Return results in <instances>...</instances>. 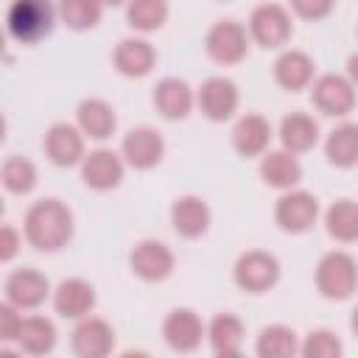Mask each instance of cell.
<instances>
[{"label":"cell","instance_id":"cell-1","mask_svg":"<svg viewBox=\"0 0 358 358\" xmlns=\"http://www.w3.org/2000/svg\"><path fill=\"white\" fill-rule=\"evenodd\" d=\"M25 241L39 252H56L73 238V213L59 199H39L22 218Z\"/></svg>","mask_w":358,"mask_h":358},{"label":"cell","instance_id":"cell-2","mask_svg":"<svg viewBox=\"0 0 358 358\" xmlns=\"http://www.w3.org/2000/svg\"><path fill=\"white\" fill-rule=\"evenodd\" d=\"M56 14L59 6H53V0H11L6 11L8 36L22 45H34L53 31Z\"/></svg>","mask_w":358,"mask_h":358},{"label":"cell","instance_id":"cell-3","mask_svg":"<svg viewBox=\"0 0 358 358\" xmlns=\"http://www.w3.org/2000/svg\"><path fill=\"white\" fill-rule=\"evenodd\" d=\"M316 288L324 299H350L358 291V260L341 249L322 255L316 263Z\"/></svg>","mask_w":358,"mask_h":358},{"label":"cell","instance_id":"cell-4","mask_svg":"<svg viewBox=\"0 0 358 358\" xmlns=\"http://www.w3.org/2000/svg\"><path fill=\"white\" fill-rule=\"evenodd\" d=\"M232 277H235V285L241 291H246V294H263V291H268V288L277 285V280H280V260L271 252L249 249V252H243L235 260Z\"/></svg>","mask_w":358,"mask_h":358},{"label":"cell","instance_id":"cell-5","mask_svg":"<svg viewBox=\"0 0 358 358\" xmlns=\"http://www.w3.org/2000/svg\"><path fill=\"white\" fill-rule=\"evenodd\" d=\"M249 36L252 42H257L260 48L266 50H274V48H282L288 39H291V14L285 6L280 3H260L252 8L249 14Z\"/></svg>","mask_w":358,"mask_h":358},{"label":"cell","instance_id":"cell-6","mask_svg":"<svg viewBox=\"0 0 358 358\" xmlns=\"http://www.w3.org/2000/svg\"><path fill=\"white\" fill-rule=\"evenodd\" d=\"M249 39H252L249 28L241 25L238 20H218L210 25L204 36V48L215 64H238L249 53Z\"/></svg>","mask_w":358,"mask_h":358},{"label":"cell","instance_id":"cell-7","mask_svg":"<svg viewBox=\"0 0 358 358\" xmlns=\"http://www.w3.org/2000/svg\"><path fill=\"white\" fill-rule=\"evenodd\" d=\"M319 218V199L308 190H282V196L274 204V221L282 232L302 235L308 232Z\"/></svg>","mask_w":358,"mask_h":358},{"label":"cell","instance_id":"cell-8","mask_svg":"<svg viewBox=\"0 0 358 358\" xmlns=\"http://www.w3.org/2000/svg\"><path fill=\"white\" fill-rule=\"evenodd\" d=\"M310 101L322 115L330 117H344L355 106V84L347 76L338 73H324L313 78L310 84Z\"/></svg>","mask_w":358,"mask_h":358},{"label":"cell","instance_id":"cell-9","mask_svg":"<svg viewBox=\"0 0 358 358\" xmlns=\"http://www.w3.org/2000/svg\"><path fill=\"white\" fill-rule=\"evenodd\" d=\"M129 266H131V271L140 280H145V282H162V280H168L173 274L176 260H173V252H171L168 243L154 241V238H145V241H140L129 252Z\"/></svg>","mask_w":358,"mask_h":358},{"label":"cell","instance_id":"cell-10","mask_svg":"<svg viewBox=\"0 0 358 358\" xmlns=\"http://www.w3.org/2000/svg\"><path fill=\"white\" fill-rule=\"evenodd\" d=\"M84 131L78 129V123H53L48 131H45V140H42V148H45V157L59 165V168H73L78 165L87 154H84Z\"/></svg>","mask_w":358,"mask_h":358},{"label":"cell","instance_id":"cell-11","mask_svg":"<svg viewBox=\"0 0 358 358\" xmlns=\"http://www.w3.org/2000/svg\"><path fill=\"white\" fill-rule=\"evenodd\" d=\"M238 101H241L238 87L227 76H210L196 92V103H199L201 115L207 120H215V123L229 120L238 109Z\"/></svg>","mask_w":358,"mask_h":358},{"label":"cell","instance_id":"cell-12","mask_svg":"<svg viewBox=\"0 0 358 358\" xmlns=\"http://www.w3.org/2000/svg\"><path fill=\"white\" fill-rule=\"evenodd\" d=\"M204 336H207V327L201 316L190 308H173L162 322V338L176 352H193Z\"/></svg>","mask_w":358,"mask_h":358},{"label":"cell","instance_id":"cell-13","mask_svg":"<svg viewBox=\"0 0 358 358\" xmlns=\"http://www.w3.org/2000/svg\"><path fill=\"white\" fill-rule=\"evenodd\" d=\"M120 154H123L126 165H131L137 171H148V168L159 165V159L165 157V140H162V134L157 129L137 126L123 137Z\"/></svg>","mask_w":358,"mask_h":358},{"label":"cell","instance_id":"cell-14","mask_svg":"<svg viewBox=\"0 0 358 358\" xmlns=\"http://www.w3.org/2000/svg\"><path fill=\"white\" fill-rule=\"evenodd\" d=\"M6 299L20 310H34L50 296V282L36 268H14L6 277Z\"/></svg>","mask_w":358,"mask_h":358},{"label":"cell","instance_id":"cell-15","mask_svg":"<svg viewBox=\"0 0 358 358\" xmlns=\"http://www.w3.org/2000/svg\"><path fill=\"white\" fill-rule=\"evenodd\" d=\"M73 352L81 358H103L115 350V330L101 316H84L73 327Z\"/></svg>","mask_w":358,"mask_h":358},{"label":"cell","instance_id":"cell-16","mask_svg":"<svg viewBox=\"0 0 358 358\" xmlns=\"http://www.w3.org/2000/svg\"><path fill=\"white\" fill-rule=\"evenodd\" d=\"M123 154H115L112 148H95L81 159V179L92 190H112L123 179Z\"/></svg>","mask_w":358,"mask_h":358},{"label":"cell","instance_id":"cell-17","mask_svg":"<svg viewBox=\"0 0 358 358\" xmlns=\"http://www.w3.org/2000/svg\"><path fill=\"white\" fill-rule=\"evenodd\" d=\"M151 103L165 120H185L196 103V95L185 78L168 76V78L157 81V87L151 92Z\"/></svg>","mask_w":358,"mask_h":358},{"label":"cell","instance_id":"cell-18","mask_svg":"<svg viewBox=\"0 0 358 358\" xmlns=\"http://www.w3.org/2000/svg\"><path fill=\"white\" fill-rule=\"evenodd\" d=\"M53 308L59 316L64 319H84L92 313L95 308V288L92 282L81 280V277H70V280H62L53 291Z\"/></svg>","mask_w":358,"mask_h":358},{"label":"cell","instance_id":"cell-19","mask_svg":"<svg viewBox=\"0 0 358 358\" xmlns=\"http://www.w3.org/2000/svg\"><path fill=\"white\" fill-rule=\"evenodd\" d=\"M112 62H115V70L126 78H143L154 70L157 64V50L151 42L140 39V36H129V39H120L115 53H112Z\"/></svg>","mask_w":358,"mask_h":358},{"label":"cell","instance_id":"cell-20","mask_svg":"<svg viewBox=\"0 0 358 358\" xmlns=\"http://www.w3.org/2000/svg\"><path fill=\"white\" fill-rule=\"evenodd\" d=\"M271 143V123L263 115H243L232 126V145L241 157H263Z\"/></svg>","mask_w":358,"mask_h":358},{"label":"cell","instance_id":"cell-21","mask_svg":"<svg viewBox=\"0 0 358 358\" xmlns=\"http://www.w3.org/2000/svg\"><path fill=\"white\" fill-rule=\"evenodd\" d=\"M76 123L90 140H109L117 129V115L103 98H84L76 109Z\"/></svg>","mask_w":358,"mask_h":358},{"label":"cell","instance_id":"cell-22","mask_svg":"<svg viewBox=\"0 0 358 358\" xmlns=\"http://www.w3.org/2000/svg\"><path fill=\"white\" fill-rule=\"evenodd\" d=\"M171 224L182 238H201L210 229V207L199 196H179L171 204Z\"/></svg>","mask_w":358,"mask_h":358},{"label":"cell","instance_id":"cell-23","mask_svg":"<svg viewBox=\"0 0 358 358\" xmlns=\"http://www.w3.org/2000/svg\"><path fill=\"white\" fill-rule=\"evenodd\" d=\"M313 70L316 64L305 50H282L274 62V81L288 92H299L313 84Z\"/></svg>","mask_w":358,"mask_h":358},{"label":"cell","instance_id":"cell-24","mask_svg":"<svg viewBox=\"0 0 358 358\" xmlns=\"http://www.w3.org/2000/svg\"><path fill=\"white\" fill-rule=\"evenodd\" d=\"M260 176L268 187L277 190H291L299 179H302V165L296 159V154H291L288 148L280 151H266L260 157Z\"/></svg>","mask_w":358,"mask_h":358},{"label":"cell","instance_id":"cell-25","mask_svg":"<svg viewBox=\"0 0 358 358\" xmlns=\"http://www.w3.org/2000/svg\"><path fill=\"white\" fill-rule=\"evenodd\" d=\"M243 336H246L243 322L235 313H218L207 324V341H210L213 352L221 358H235L243 347Z\"/></svg>","mask_w":358,"mask_h":358},{"label":"cell","instance_id":"cell-26","mask_svg":"<svg viewBox=\"0 0 358 358\" xmlns=\"http://www.w3.org/2000/svg\"><path fill=\"white\" fill-rule=\"evenodd\" d=\"M280 143L291 154L310 151L319 143V123L308 112H291L280 123Z\"/></svg>","mask_w":358,"mask_h":358},{"label":"cell","instance_id":"cell-27","mask_svg":"<svg viewBox=\"0 0 358 358\" xmlns=\"http://www.w3.org/2000/svg\"><path fill=\"white\" fill-rule=\"evenodd\" d=\"M17 344L28 355H45L56 347V324L48 316H22Z\"/></svg>","mask_w":358,"mask_h":358},{"label":"cell","instance_id":"cell-28","mask_svg":"<svg viewBox=\"0 0 358 358\" xmlns=\"http://www.w3.org/2000/svg\"><path fill=\"white\" fill-rule=\"evenodd\" d=\"M324 157L336 168H355L358 165V123L336 126L324 140Z\"/></svg>","mask_w":358,"mask_h":358},{"label":"cell","instance_id":"cell-29","mask_svg":"<svg viewBox=\"0 0 358 358\" xmlns=\"http://www.w3.org/2000/svg\"><path fill=\"white\" fill-rule=\"evenodd\" d=\"M324 229L338 243H355L358 241V201L338 199L324 213Z\"/></svg>","mask_w":358,"mask_h":358},{"label":"cell","instance_id":"cell-30","mask_svg":"<svg viewBox=\"0 0 358 358\" xmlns=\"http://www.w3.org/2000/svg\"><path fill=\"white\" fill-rule=\"evenodd\" d=\"M299 338L288 324H268L260 330L255 341V352L260 358H294L299 355Z\"/></svg>","mask_w":358,"mask_h":358},{"label":"cell","instance_id":"cell-31","mask_svg":"<svg viewBox=\"0 0 358 358\" xmlns=\"http://www.w3.org/2000/svg\"><path fill=\"white\" fill-rule=\"evenodd\" d=\"M0 179H3V187L14 196H25L36 187V165L28 159V157H20V154H11L6 157L3 168H0Z\"/></svg>","mask_w":358,"mask_h":358},{"label":"cell","instance_id":"cell-32","mask_svg":"<svg viewBox=\"0 0 358 358\" xmlns=\"http://www.w3.org/2000/svg\"><path fill=\"white\" fill-rule=\"evenodd\" d=\"M126 20L134 31L151 34V31L162 28L168 20V0H129Z\"/></svg>","mask_w":358,"mask_h":358},{"label":"cell","instance_id":"cell-33","mask_svg":"<svg viewBox=\"0 0 358 358\" xmlns=\"http://www.w3.org/2000/svg\"><path fill=\"white\" fill-rule=\"evenodd\" d=\"M103 3L101 0H59V17L73 31H90L101 22Z\"/></svg>","mask_w":358,"mask_h":358},{"label":"cell","instance_id":"cell-34","mask_svg":"<svg viewBox=\"0 0 358 358\" xmlns=\"http://www.w3.org/2000/svg\"><path fill=\"white\" fill-rule=\"evenodd\" d=\"M341 352L344 344L333 330H310L299 344V355L305 358H338Z\"/></svg>","mask_w":358,"mask_h":358},{"label":"cell","instance_id":"cell-35","mask_svg":"<svg viewBox=\"0 0 358 358\" xmlns=\"http://www.w3.org/2000/svg\"><path fill=\"white\" fill-rule=\"evenodd\" d=\"M288 6L296 17L316 22V20H324L336 8V0H288Z\"/></svg>","mask_w":358,"mask_h":358},{"label":"cell","instance_id":"cell-36","mask_svg":"<svg viewBox=\"0 0 358 358\" xmlns=\"http://www.w3.org/2000/svg\"><path fill=\"white\" fill-rule=\"evenodd\" d=\"M20 324H22V310L6 299L0 305V338L3 341H17Z\"/></svg>","mask_w":358,"mask_h":358},{"label":"cell","instance_id":"cell-37","mask_svg":"<svg viewBox=\"0 0 358 358\" xmlns=\"http://www.w3.org/2000/svg\"><path fill=\"white\" fill-rule=\"evenodd\" d=\"M20 241H22V235H20L11 224H3V227H0V260H3V263H8V260L17 255Z\"/></svg>","mask_w":358,"mask_h":358},{"label":"cell","instance_id":"cell-38","mask_svg":"<svg viewBox=\"0 0 358 358\" xmlns=\"http://www.w3.org/2000/svg\"><path fill=\"white\" fill-rule=\"evenodd\" d=\"M347 78L358 87V53H352V56L347 59Z\"/></svg>","mask_w":358,"mask_h":358},{"label":"cell","instance_id":"cell-39","mask_svg":"<svg viewBox=\"0 0 358 358\" xmlns=\"http://www.w3.org/2000/svg\"><path fill=\"white\" fill-rule=\"evenodd\" d=\"M350 327H352V333L358 336V305L352 308V316H350Z\"/></svg>","mask_w":358,"mask_h":358},{"label":"cell","instance_id":"cell-40","mask_svg":"<svg viewBox=\"0 0 358 358\" xmlns=\"http://www.w3.org/2000/svg\"><path fill=\"white\" fill-rule=\"evenodd\" d=\"M103 6H123V3H129V0H101Z\"/></svg>","mask_w":358,"mask_h":358}]
</instances>
